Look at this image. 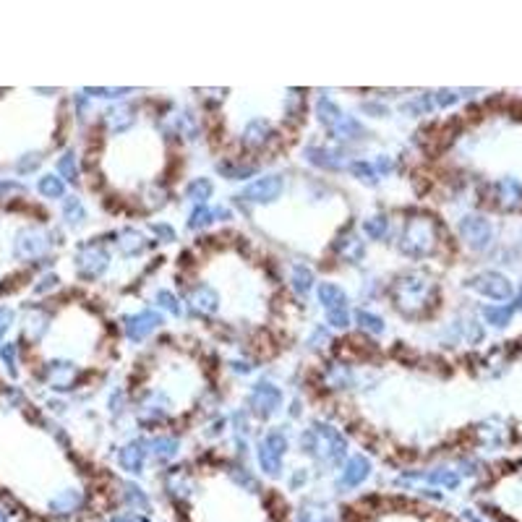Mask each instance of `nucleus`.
<instances>
[{"label": "nucleus", "instance_id": "1", "mask_svg": "<svg viewBox=\"0 0 522 522\" xmlns=\"http://www.w3.org/2000/svg\"><path fill=\"white\" fill-rule=\"evenodd\" d=\"M470 285L475 287L478 293H483V295H488V298H494V300H507L512 295L510 280H507V277H501V274H497V272L478 274Z\"/></svg>", "mask_w": 522, "mask_h": 522}, {"label": "nucleus", "instance_id": "2", "mask_svg": "<svg viewBox=\"0 0 522 522\" xmlns=\"http://www.w3.org/2000/svg\"><path fill=\"white\" fill-rule=\"evenodd\" d=\"M460 233L472 249H486L491 240V225L481 217H465L460 222Z\"/></svg>", "mask_w": 522, "mask_h": 522}, {"label": "nucleus", "instance_id": "3", "mask_svg": "<svg viewBox=\"0 0 522 522\" xmlns=\"http://www.w3.org/2000/svg\"><path fill=\"white\" fill-rule=\"evenodd\" d=\"M280 191H282V180L277 178V175H269V178H261L256 183H251L246 191H243V196L240 199L246 201H272L280 196Z\"/></svg>", "mask_w": 522, "mask_h": 522}, {"label": "nucleus", "instance_id": "4", "mask_svg": "<svg viewBox=\"0 0 522 522\" xmlns=\"http://www.w3.org/2000/svg\"><path fill=\"white\" fill-rule=\"evenodd\" d=\"M105 264H107V256H105L102 251H97V246H89V249L84 251L81 261H79L81 272H87L89 277H92V274H100L102 269H105Z\"/></svg>", "mask_w": 522, "mask_h": 522}, {"label": "nucleus", "instance_id": "5", "mask_svg": "<svg viewBox=\"0 0 522 522\" xmlns=\"http://www.w3.org/2000/svg\"><path fill=\"white\" fill-rule=\"evenodd\" d=\"M368 475V462L363 457H353L345 468V475H342V486H358Z\"/></svg>", "mask_w": 522, "mask_h": 522}, {"label": "nucleus", "instance_id": "6", "mask_svg": "<svg viewBox=\"0 0 522 522\" xmlns=\"http://www.w3.org/2000/svg\"><path fill=\"white\" fill-rule=\"evenodd\" d=\"M277 402H280V392L272 389V386H261L256 392V397H253V405H256L259 413H272L277 408Z\"/></svg>", "mask_w": 522, "mask_h": 522}, {"label": "nucleus", "instance_id": "7", "mask_svg": "<svg viewBox=\"0 0 522 522\" xmlns=\"http://www.w3.org/2000/svg\"><path fill=\"white\" fill-rule=\"evenodd\" d=\"M322 300H324V306L329 309V313H337V311H342V309H345V293H342L340 287H335V285H324L322 287Z\"/></svg>", "mask_w": 522, "mask_h": 522}, {"label": "nucleus", "instance_id": "8", "mask_svg": "<svg viewBox=\"0 0 522 522\" xmlns=\"http://www.w3.org/2000/svg\"><path fill=\"white\" fill-rule=\"evenodd\" d=\"M499 196H501V201H504L507 207H514V204H520V201H522L520 183H514V180H501V183H499Z\"/></svg>", "mask_w": 522, "mask_h": 522}, {"label": "nucleus", "instance_id": "9", "mask_svg": "<svg viewBox=\"0 0 522 522\" xmlns=\"http://www.w3.org/2000/svg\"><path fill=\"white\" fill-rule=\"evenodd\" d=\"M154 322H157V316H152V313H141L138 319H131L128 324V335L138 340V337H144L149 329H154Z\"/></svg>", "mask_w": 522, "mask_h": 522}, {"label": "nucleus", "instance_id": "10", "mask_svg": "<svg viewBox=\"0 0 522 522\" xmlns=\"http://www.w3.org/2000/svg\"><path fill=\"white\" fill-rule=\"evenodd\" d=\"M141 462H144V452L138 447H128L121 452V465H123L125 470L138 472L141 470Z\"/></svg>", "mask_w": 522, "mask_h": 522}, {"label": "nucleus", "instance_id": "11", "mask_svg": "<svg viewBox=\"0 0 522 522\" xmlns=\"http://www.w3.org/2000/svg\"><path fill=\"white\" fill-rule=\"evenodd\" d=\"M76 507H79V494H74V491H68V494H63L61 499L52 501V510L58 512V514H68V512H74Z\"/></svg>", "mask_w": 522, "mask_h": 522}, {"label": "nucleus", "instance_id": "12", "mask_svg": "<svg viewBox=\"0 0 522 522\" xmlns=\"http://www.w3.org/2000/svg\"><path fill=\"white\" fill-rule=\"evenodd\" d=\"M486 319L494 324V326H504L512 319V309H486Z\"/></svg>", "mask_w": 522, "mask_h": 522}, {"label": "nucleus", "instance_id": "13", "mask_svg": "<svg viewBox=\"0 0 522 522\" xmlns=\"http://www.w3.org/2000/svg\"><path fill=\"white\" fill-rule=\"evenodd\" d=\"M319 112H322V121L329 125V128H335V125L340 123V118H342V115L335 110L332 102H322V105H319Z\"/></svg>", "mask_w": 522, "mask_h": 522}, {"label": "nucleus", "instance_id": "14", "mask_svg": "<svg viewBox=\"0 0 522 522\" xmlns=\"http://www.w3.org/2000/svg\"><path fill=\"white\" fill-rule=\"evenodd\" d=\"M196 300H199L196 306H199V309H204V311H214V309H217V295L211 293L209 287H204V290H199V295H196Z\"/></svg>", "mask_w": 522, "mask_h": 522}, {"label": "nucleus", "instance_id": "15", "mask_svg": "<svg viewBox=\"0 0 522 522\" xmlns=\"http://www.w3.org/2000/svg\"><path fill=\"white\" fill-rule=\"evenodd\" d=\"M309 287H311V272H309L306 267H298V269H295V290H298V293H306Z\"/></svg>", "mask_w": 522, "mask_h": 522}, {"label": "nucleus", "instance_id": "16", "mask_svg": "<svg viewBox=\"0 0 522 522\" xmlns=\"http://www.w3.org/2000/svg\"><path fill=\"white\" fill-rule=\"evenodd\" d=\"M209 191H211V186H209V180H196L194 186L188 188V194L194 196V199H199V201H204L207 196H209Z\"/></svg>", "mask_w": 522, "mask_h": 522}, {"label": "nucleus", "instance_id": "17", "mask_svg": "<svg viewBox=\"0 0 522 522\" xmlns=\"http://www.w3.org/2000/svg\"><path fill=\"white\" fill-rule=\"evenodd\" d=\"M358 322H361L366 329H371V332H382V329H384V326H382V319H376V316H371V313H366V311L358 313Z\"/></svg>", "mask_w": 522, "mask_h": 522}, {"label": "nucleus", "instance_id": "18", "mask_svg": "<svg viewBox=\"0 0 522 522\" xmlns=\"http://www.w3.org/2000/svg\"><path fill=\"white\" fill-rule=\"evenodd\" d=\"M39 188H42V194H50V196H61L63 194L61 180H55V178H45V180L39 183Z\"/></svg>", "mask_w": 522, "mask_h": 522}, {"label": "nucleus", "instance_id": "19", "mask_svg": "<svg viewBox=\"0 0 522 522\" xmlns=\"http://www.w3.org/2000/svg\"><path fill=\"white\" fill-rule=\"evenodd\" d=\"M384 227H386L384 217H373L371 222H366V233H368L371 238H379L382 233H384Z\"/></svg>", "mask_w": 522, "mask_h": 522}, {"label": "nucleus", "instance_id": "20", "mask_svg": "<svg viewBox=\"0 0 522 522\" xmlns=\"http://www.w3.org/2000/svg\"><path fill=\"white\" fill-rule=\"evenodd\" d=\"M353 173L363 175V180H373V170L368 167V165H363V162H358V165H353Z\"/></svg>", "mask_w": 522, "mask_h": 522}, {"label": "nucleus", "instance_id": "21", "mask_svg": "<svg viewBox=\"0 0 522 522\" xmlns=\"http://www.w3.org/2000/svg\"><path fill=\"white\" fill-rule=\"evenodd\" d=\"M207 222H209V211L199 209L194 214V220H191V227H199V225H207Z\"/></svg>", "mask_w": 522, "mask_h": 522}, {"label": "nucleus", "instance_id": "22", "mask_svg": "<svg viewBox=\"0 0 522 522\" xmlns=\"http://www.w3.org/2000/svg\"><path fill=\"white\" fill-rule=\"evenodd\" d=\"M160 300H162V306H165L167 311L178 313V306H175V300H173V295H170V293H160Z\"/></svg>", "mask_w": 522, "mask_h": 522}, {"label": "nucleus", "instance_id": "23", "mask_svg": "<svg viewBox=\"0 0 522 522\" xmlns=\"http://www.w3.org/2000/svg\"><path fill=\"white\" fill-rule=\"evenodd\" d=\"M61 173H63V175H68V180H74V178H76L74 165H71V157H65V160L61 162Z\"/></svg>", "mask_w": 522, "mask_h": 522}, {"label": "nucleus", "instance_id": "24", "mask_svg": "<svg viewBox=\"0 0 522 522\" xmlns=\"http://www.w3.org/2000/svg\"><path fill=\"white\" fill-rule=\"evenodd\" d=\"M329 319H332V324H335V326H345V324H348V313H345V311L329 313Z\"/></svg>", "mask_w": 522, "mask_h": 522}, {"label": "nucleus", "instance_id": "25", "mask_svg": "<svg viewBox=\"0 0 522 522\" xmlns=\"http://www.w3.org/2000/svg\"><path fill=\"white\" fill-rule=\"evenodd\" d=\"M517 306L522 309V290H520V298H517Z\"/></svg>", "mask_w": 522, "mask_h": 522}]
</instances>
